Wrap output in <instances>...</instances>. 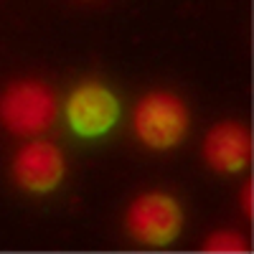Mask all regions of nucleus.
Segmentation results:
<instances>
[{
	"label": "nucleus",
	"mask_w": 254,
	"mask_h": 254,
	"mask_svg": "<svg viewBox=\"0 0 254 254\" xmlns=\"http://www.w3.org/2000/svg\"><path fill=\"white\" fill-rule=\"evenodd\" d=\"M242 206H244V214L252 216V183H247L242 190Z\"/></svg>",
	"instance_id": "6e6552de"
},
{
	"label": "nucleus",
	"mask_w": 254,
	"mask_h": 254,
	"mask_svg": "<svg viewBox=\"0 0 254 254\" xmlns=\"http://www.w3.org/2000/svg\"><path fill=\"white\" fill-rule=\"evenodd\" d=\"M135 135L153 150H171L188 132V107L171 92H150L135 107Z\"/></svg>",
	"instance_id": "f257e3e1"
},
{
	"label": "nucleus",
	"mask_w": 254,
	"mask_h": 254,
	"mask_svg": "<svg viewBox=\"0 0 254 254\" xmlns=\"http://www.w3.org/2000/svg\"><path fill=\"white\" fill-rule=\"evenodd\" d=\"M0 120L15 135H41L56 120V97L44 81L20 79L0 97Z\"/></svg>",
	"instance_id": "f03ea898"
},
{
	"label": "nucleus",
	"mask_w": 254,
	"mask_h": 254,
	"mask_svg": "<svg viewBox=\"0 0 254 254\" xmlns=\"http://www.w3.org/2000/svg\"><path fill=\"white\" fill-rule=\"evenodd\" d=\"M13 178L28 193H51L64 181L66 163L61 150L49 140L26 142L13 158Z\"/></svg>",
	"instance_id": "39448f33"
},
{
	"label": "nucleus",
	"mask_w": 254,
	"mask_h": 254,
	"mask_svg": "<svg viewBox=\"0 0 254 254\" xmlns=\"http://www.w3.org/2000/svg\"><path fill=\"white\" fill-rule=\"evenodd\" d=\"M203 158L219 173L244 171L249 165V158H252L249 130L239 122H219L214 130L206 135Z\"/></svg>",
	"instance_id": "423d86ee"
},
{
	"label": "nucleus",
	"mask_w": 254,
	"mask_h": 254,
	"mask_svg": "<svg viewBox=\"0 0 254 254\" xmlns=\"http://www.w3.org/2000/svg\"><path fill=\"white\" fill-rule=\"evenodd\" d=\"M69 127L81 137H99L120 120V99L99 81H84L69 94L64 107Z\"/></svg>",
	"instance_id": "20e7f679"
},
{
	"label": "nucleus",
	"mask_w": 254,
	"mask_h": 254,
	"mask_svg": "<svg viewBox=\"0 0 254 254\" xmlns=\"http://www.w3.org/2000/svg\"><path fill=\"white\" fill-rule=\"evenodd\" d=\"M247 242L237 231H216L211 234L206 242V252H221V254H237V252H247Z\"/></svg>",
	"instance_id": "0eeeda50"
},
{
	"label": "nucleus",
	"mask_w": 254,
	"mask_h": 254,
	"mask_svg": "<svg viewBox=\"0 0 254 254\" xmlns=\"http://www.w3.org/2000/svg\"><path fill=\"white\" fill-rule=\"evenodd\" d=\"M183 229V211L178 201L160 190L142 193L127 208V231L145 247H165L178 239Z\"/></svg>",
	"instance_id": "7ed1b4c3"
}]
</instances>
